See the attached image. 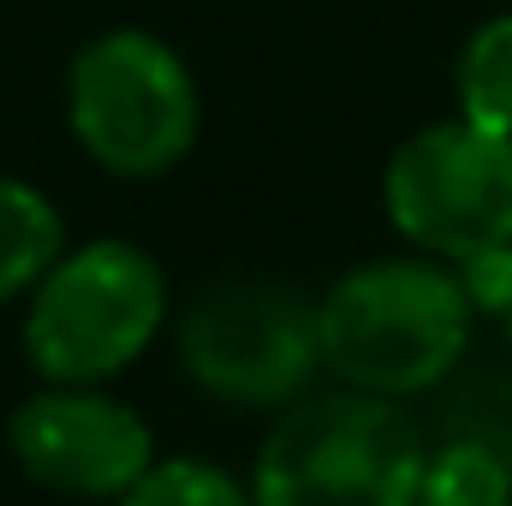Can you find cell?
Returning a JSON list of instances; mask_svg holds the SVG:
<instances>
[{
    "label": "cell",
    "instance_id": "cell-1",
    "mask_svg": "<svg viewBox=\"0 0 512 506\" xmlns=\"http://www.w3.org/2000/svg\"><path fill=\"white\" fill-rule=\"evenodd\" d=\"M471 346V298L453 268L387 256L352 268L322 298V364L364 393H423L459 370Z\"/></svg>",
    "mask_w": 512,
    "mask_h": 506
},
{
    "label": "cell",
    "instance_id": "cell-2",
    "mask_svg": "<svg viewBox=\"0 0 512 506\" xmlns=\"http://www.w3.org/2000/svg\"><path fill=\"white\" fill-rule=\"evenodd\" d=\"M423 429L364 387L304 399L268 429L251 471L256 506H417Z\"/></svg>",
    "mask_w": 512,
    "mask_h": 506
},
{
    "label": "cell",
    "instance_id": "cell-3",
    "mask_svg": "<svg viewBox=\"0 0 512 506\" xmlns=\"http://www.w3.org/2000/svg\"><path fill=\"white\" fill-rule=\"evenodd\" d=\"M167 322V280L126 239H90L36 280L24 316V358L42 381L96 387L149 352Z\"/></svg>",
    "mask_w": 512,
    "mask_h": 506
},
{
    "label": "cell",
    "instance_id": "cell-4",
    "mask_svg": "<svg viewBox=\"0 0 512 506\" xmlns=\"http://www.w3.org/2000/svg\"><path fill=\"white\" fill-rule=\"evenodd\" d=\"M66 120L96 167L155 179L197 143L191 66L149 30H108L84 42L66 72Z\"/></svg>",
    "mask_w": 512,
    "mask_h": 506
},
{
    "label": "cell",
    "instance_id": "cell-5",
    "mask_svg": "<svg viewBox=\"0 0 512 506\" xmlns=\"http://www.w3.org/2000/svg\"><path fill=\"white\" fill-rule=\"evenodd\" d=\"M179 364L227 405H286L322 370V304L280 280L209 286L179 322Z\"/></svg>",
    "mask_w": 512,
    "mask_h": 506
},
{
    "label": "cell",
    "instance_id": "cell-6",
    "mask_svg": "<svg viewBox=\"0 0 512 506\" xmlns=\"http://www.w3.org/2000/svg\"><path fill=\"white\" fill-rule=\"evenodd\" d=\"M387 221L429 256L512 245V131L441 120L405 137L382 179Z\"/></svg>",
    "mask_w": 512,
    "mask_h": 506
},
{
    "label": "cell",
    "instance_id": "cell-7",
    "mask_svg": "<svg viewBox=\"0 0 512 506\" xmlns=\"http://www.w3.org/2000/svg\"><path fill=\"white\" fill-rule=\"evenodd\" d=\"M12 453L42 489L78 495V501H120L155 465L149 423L131 405L96 387H66V381L18 405Z\"/></svg>",
    "mask_w": 512,
    "mask_h": 506
},
{
    "label": "cell",
    "instance_id": "cell-8",
    "mask_svg": "<svg viewBox=\"0 0 512 506\" xmlns=\"http://www.w3.org/2000/svg\"><path fill=\"white\" fill-rule=\"evenodd\" d=\"M60 251V209L24 179H0V304L36 292V280L60 262Z\"/></svg>",
    "mask_w": 512,
    "mask_h": 506
},
{
    "label": "cell",
    "instance_id": "cell-9",
    "mask_svg": "<svg viewBox=\"0 0 512 506\" xmlns=\"http://www.w3.org/2000/svg\"><path fill=\"white\" fill-rule=\"evenodd\" d=\"M453 96H459V120L489 131H512V12L483 18L453 66Z\"/></svg>",
    "mask_w": 512,
    "mask_h": 506
},
{
    "label": "cell",
    "instance_id": "cell-10",
    "mask_svg": "<svg viewBox=\"0 0 512 506\" xmlns=\"http://www.w3.org/2000/svg\"><path fill=\"white\" fill-rule=\"evenodd\" d=\"M417 506H512V465L477 441H447L423 465Z\"/></svg>",
    "mask_w": 512,
    "mask_h": 506
},
{
    "label": "cell",
    "instance_id": "cell-11",
    "mask_svg": "<svg viewBox=\"0 0 512 506\" xmlns=\"http://www.w3.org/2000/svg\"><path fill=\"white\" fill-rule=\"evenodd\" d=\"M441 423H447V441H477V447L501 453L512 465V376L507 370H477V376H465L447 393Z\"/></svg>",
    "mask_w": 512,
    "mask_h": 506
},
{
    "label": "cell",
    "instance_id": "cell-12",
    "mask_svg": "<svg viewBox=\"0 0 512 506\" xmlns=\"http://www.w3.org/2000/svg\"><path fill=\"white\" fill-rule=\"evenodd\" d=\"M120 506H256V495L239 489L221 465L167 459V465H149L126 495H120Z\"/></svg>",
    "mask_w": 512,
    "mask_h": 506
},
{
    "label": "cell",
    "instance_id": "cell-13",
    "mask_svg": "<svg viewBox=\"0 0 512 506\" xmlns=\"http://www.w3.org/2000/svg\"><path fill=\"white\" fill-rule=\"evenodd\" d=\"M471 310H489V316H507L512 310V245H489V251H471L453 262Z\"/></svg>",
    "mask_w": 512,
    "mask_h": 506
},
{
    "label": "cell",
    "instance_id": "cell-14",
    "mask_svg": "<svg viewBox=\"0 0 512 506\" xmlns=\"http://www.w3.org/2000/svg\"><path fill=\"white\" fill-rule=\"evenodd\" d=\"M507 346H512V310H507Z\"/></svg>",
    "mask_w": 512,
    "mask_h": 506
}]
</instances>
